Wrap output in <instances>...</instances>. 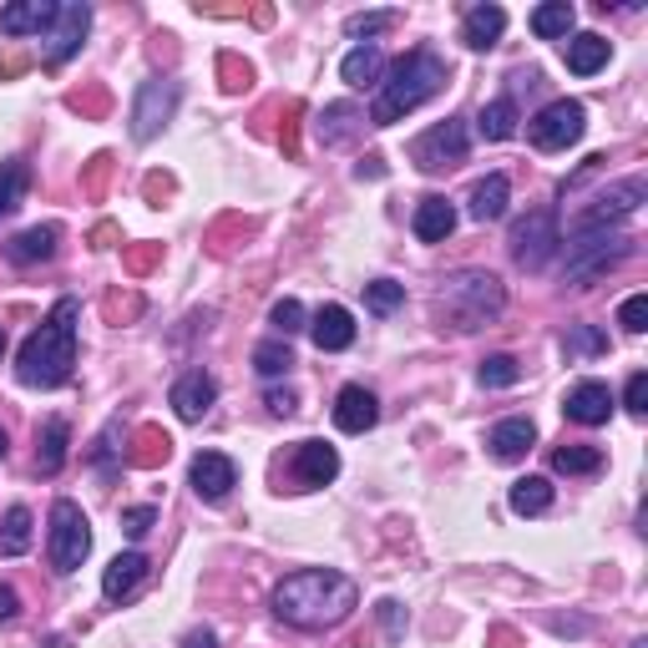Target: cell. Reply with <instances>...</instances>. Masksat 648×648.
Returning <instances> with one entry per match:
<instances>
[{
  "instance_id": "1",
  "label": "cell",
  "mask_w": 648,
  "mask_h": 648,
  "mask_svg": "<svg viewBox=\"0 0 648 648\" xmlns=\"http://www.w3.org/2000/svg\"><path fill=\"white\" fill-rule=\"evenodd\" d=\"M360 603L355 577L335 573V567H304V573H289L274 588V613L279 624L304 628V634H320V628L345 624Z\"/></svg>"
},
{
  "instance_id": "2",
  "label": "cell",
  "mask_w": 648,
  "mask_h": 648,
  "mask_svg": "<svg viewBox=\"0 0 648 648\" xmlns=\"http://www.w3.org/2000/svg\"><path fill=\"white\" fill-rule=\"evenodd\" d=\"M76 370V300H56V310L31 330V339L15 355V375L21 385H36V390H56L66 385Z\"/></svg>"
},
{
  "instance_id": "3",
  "label": "cell",
  "mask_w": 648,
  "mask_h": 648,
  "mask_svg": "<svg viewBox=\"0 0 648 648\" xmlns=\"http://www.w3.org/2000/svg\"><path fill=\"white\" fill-rule=\"evenodd\" d=\"M446 76H451L446 72V61L426 46L400 56L396 66L380 76V96H375V107H370V127H396L400 117L426 107L436 92H446Z\"/></svg>"
},
{
  "instance_id": "4",
  "label": "cell",
  "mask_w": 648,
  "mask_h": 648,
  "mask_svg": "<svg viewBox=\"0 0 648 648\" xmlns=\"http://www.w3.org/2000/svg\"><path fill=\"white\" fill-rule=\"evenodd\" d=\"M502 310H506L502 279L481 274V269H467V274L446 279V289H441V314L457 324V330H481V324H492Z\"/></svg>"
},
{
  "instance_id": "5",
  "label": "cell",
  "mask_w": 648,
  "mask_h": 648,
  "mask_svg": "<svg viewBox=\"0 0 648 648\" xmlns=\"http://www.w3.org/2000/svg\"><path fill=\"white\" fill-rule=\"evenodd\" d=\"M634 253V239L618 229H583L573 233V243H567V279L573 284H593L598 274H608V269H618Z\"/></svg>"
},
{
  "instance_id": "6",
  "label": "cell",
  "mask_w": 648,
  "mask_h": 648,
  "mask_svg": "<svg viewBox=\"0 0 648 648\" xmlns=\"http://www.w3.org/2000/svg\"><path fill=\"white\" fill-rule=\"evenodd\" d=\"M86 553H92L86 512L61 497V502L51 506V567H56V573H76V567L86 563Z\"/></svg>"
},
{
  "instance_id": "7",
  "label": "cell",
  "mask_w": 648,
  "mask_h": 648,
  "mask_svg": "<svg viewBox=\"0 0 648 648\" xmlns=\"http://www.w3.org/2000/svg\"><path fill=\"white\" fill-rule=\"evenodd\" d=\"M467 147H471V133L461 117H446L436 122L431 133H420L416 147H410V163H416L420 173H441V168H457V163H467Z\"/></svg>"
},
{
  "instance_id": "8",
  "label": "cell",
  "mask_w": 648,
  "mask_h": 648,
  "mask_svg": "<svg viewBox=\"0 0 648 648\" xmlns=\"http://www.w3.org/2000/svg\"><path fill=\"white\" fill-rule=\"evenodd\" d=\"M557 249H563V229H557L553 208H537L512 229V259L522 269H547Z\"/></svg>"
},
{
  "instance_id": "9",
  "label": "cell",
  "mask_w": 648,
  "mask_h": 648,
  "mask_svg": "<svg viewBox=\"0 0 648 648\" xmlns=\"http://www.w3.org/2000/svg\"><path fill=\"white\" fill-rule=\"evenodd\" d=\"M178 96H182V86L168 82V76H153V82L137 86V102H133V137L137 143H153V137L168 127L173 112H178Z\"/></svg>"
},
{
  "instance_id": "10",
  "label": "cell",
  "mask_w": 648,
  "mask_h": 648,
  "mask_svg": "<svg viewBox=\"0 0 648 648\" xmlns=\"http://www.w3.org/2000/svg\"><path fill=\"white\" fill-rule=\"evenodd\" d=\"M532 143L542 147V153H563V147H573L577 137L588 133V112H583V102H553V107H542L537 117H532Z\"/></svg>"
},
{
  "instance_id": "11",
  "label": "cell",
  "mask_w": 648,
  "mask_h": 648,
  "mask_svg": "<svg viewBox=\"0 0 648 648\" xmlns=\"http://www.w3.org/2000/svg\"><path fill=\"white\" fill-rule=\"evenodd\" d=\"M86 31H92V6H86V0H66V6H56V21H51L46 46H41V66L56 72L66 56H76L82 41H86Z\"/></svg>"
},
{
  "instance_id": "12",
  "label": "cell",
  "mask_w": 648,
  "mask_h": 648,
  "mask_svg": "<svg viewBox=\"0 0 648 648\" xmlns=\"http://www.w3.org/2000/svg\"><path fill=\"white\" fill-rule=\"evenodd\" d=\"M644 198H648L644 178H624V182H613L608 192H598V203L577 213L573 233H583V229H608V223H618V218L638 213V203H644Z\"/></svg>"
},
{
  "instance_id": "13",
  "label": "cell",
  "mask_w": 648,
  "mask_h": 648,
  "mask_svg": "<svg viewBox=\"0 0 648 648\" xmlns=\"http://www.w3.org/2000/svg\"><path fill=\"white\" fill-rule=\"evenodd\" d=\"M289 477H294L300 492H310V487H330V481L339 477L335 446L330 441H300L294 446V457H289Z\"/></svg>"
},
{
  "instance_id": "14",
  "label": "cell",
  "mask_w": 648,
  "mask_h": 648,
  "mask_svg": "<svg viewBox=\"0 0 648 648\" xmlns=\"http://www.w3.org/2000/svg\"><path fill=\"white\" fill-rule=\"evenodd\" d=\"M188 481H192V492L203 497V502H223V497L239 487V467H233L223 451H198L188 467Z\"/></svg>"
},
{
  "instance_id": "15",
  "label": "cell",
  "mask_w": 648,
  "mask_h": 648,
  "mask_svg": "<svg viewBox=\"0 0 648 648\" xmlns=\"http://www.w3.org/2000/svg\"><path fill=\"white\" fill-rule=\"evenodd\" d=\"M380 420V400H375V390H365V385H345L335 396V426L345 436H365Z\"/></svg>"
},
{
  "instance_id": "16",
  "label": "cell",
  "mask_w": 648,
  "mask_h": 648,
  "mask_svg": "<svg viewBox=\"0 0 648 648\" xmlns=\"http://www.w3.org/2000/svg\"><path fill=\"white\" fill-rule=\"evenodd\" d=\"M563 410H567V420H577V426H603V420L613 416V390L603 380H577L573 390H567Z\"/></svg>"
},
{
  "instance_id": "17",
  "label": "cell",
  "mask_w": 648,
  "mask_h": 648,
  "mask_svg": "<svg viewBox=\"0 0 648 648\" xmlns=\"http://www.w3.org/2000/svg\"><path fill=\"white\" fill-rule=\"evenodd\" d=\"M173 410H178L182 420H203L208 410H213V400H218V380L213 375H203V370H188L178 385H173Z\"/></svg>"
},
{
  "instance_id": "18",
  "label": "cell",
  "mask_w": 648,
  "mask_h": 648,
  "mask_svg": "<svg viewBox=\"0 0 648 648\" xmlns=\"http://www.w3.org/2000/svg\"><path fill=\"white\" fill-rule=\"evenodd\" d=\"M310 335H314V345H320L324 355H335V349H349V345H355V320H349L345 304H324V310L314 314Z\"/></svg>"
},
{
  "instance_id": "19",
  "label": "cell",
  "mask_w": 648,
  "mask_h": 648,
  "mask_svg": "<svg viewBox=\"0 0 648 648\" xmlns=\"http://www.w3.org/2000/svg\"><path fill=\"white\" fill-rule=\"evenodd\" d=\"M532 441H537V426H532L527 416H512V420H497L492 436H487V446H492L497 461H522L532 451Z\"/></svg>"
},
{
  "instance_id": "20",
  "label": "cell",
  "mask_w": 648,
  "mask_h": 648,
  "mask_svg": "<svg viewBox=\"0 0 648 648\" xmlns=\"http://www.w3.org/2000/svg\"><path fill=\"white\" fill-rule=\"evenodd\" d=\"M56 239H61V229L56 223H36V229H25V233H15L11 243H6V259L11 264H46V259H56Z\"/></svg>"
},
{
  "instance_id": "21",
  "label": "cell",
  "mask_w": 648,
  "mask_h": 648,
  "mask_svg": "<svg viewBox=\"0 0 648 648\" xmlns=\"http://www.w3.org/2000/svg\"><path fill=\"white\" fill-rule=\"evenodd\" d=\"M143 577H147V557L143 553H122L107 563V573H102V598L122 603V598H133L137 588H143Z\"/></svg>"
},
{
  "instance_id": "22",
  "label": "cell",
  "mask_w": 648,
  "mask_h": 648,
  "mask_svg": "<svg viewBox=\"0 0 648 648\" xmlns=\"http://www.w3.org/2000/svg\"><path fill=\"white\" fill-rule=\"evenodd\" d=\"M56 21V0H15L0 11V31L6 36H31V31H46Z\"/></svg>"
},
{
  "instance_id": "23",
  "label": "cell",
  "mask_w": 648,
  "mask_h": 648,
  "mask_svg": "<svg viewBox=\"0 0 648 648\" xmlns=\"http://www.w3.org/2000/svg\"><path fill=\"white\" fill-rule=\"evenodd\" d=\"M502 31H506L502 6H471L467 21H461V41H467L471 51H492L497 41H502Z\"/></svg>"
},
{
  "instance_id": "24",
  "label": "cell",
  "mask_w": 648,
  "mask_h": 648,
  "mask_svg": "<svg viewBox=\"0 0 648 648\" xmlns=\"http://www.w3.org/2000/svg\"><path fill=\"white\" fill-rule=\"evenodd\" d=\"M410 229H416L420 243H446L451 239V229H457V208L446 203V198H420Z\"/></svg>"
},
{
  "instance_id": "25",
  "label": "cell",
  "mask_w": 648,
  "mask_h": 648,
  "mask_svg": "<svg viewBox=\"0 0 648 648\" xmlns=\"http://www.w3.org/2000/svg\"><path fill=\"white\" fill-rule=\"evenodd\" d=\"M608 56H613V46L598 36V31H583V36L567 41V72H573V76L603 72V66H608Z\"/></svg>"
},
{
  "instance_id": "26",
  "label": "cell",
  "mask_w": 648,
  "mask_h": 648,
  "mask_svg": "<svg viewBox=\"0 0 648 648\" xmlns=\"http://www.w3.org/2000/svg\"><path fill=\"white\" fill-rule=\"evenodd\" d=\"M66 446H72V426L61 416H46V426H41V451H36L41 477H56V471L66 467Z\"/></svg>"
},
{
  "instance_id": "27",
  "label": "cell",
  "mask_w": 648,
  "mask_h": 648,
  "mask_svg": "<svg viewBox=\"0 0 648 648\" xmlns=\"http://www.w3.org/2000/svg\"><path fill=\"white\" fill-rule=\"evenodd\" d=\"M133 441H137V446H127V451H122V457H127V467L153 471V467H163V461L173 457V436L163 431V426H143Z\"/></svg>"
},
{
  "instance_id": "28",
  "label": "cell",
  "mask_w": 648,
  "mask_h": 648,
  "mask_svg": "<svg viewBox=\"0 0 648 648\" xmlns=\"http://www.w3.org/2000/svg\"><path fill=\"white\" fill-rule=\"evenodd\" d=\"M339 76H345L349 86H380V76H385V51L375 46V41L355 46L345 61H339Z\"/></svg>"
},
{
  "instance_id": "29",
  "label": "cell",
  "mask_w": 648,
  "mask_h": 648,
  "mask_svg": "<svg viewBox=\"0 0 648 648\" xmlns=\"http://www.w3.org/2000/svg\"><path fill=\"white\" fill-rule=\"evenodd\" d=\"M506 198H512V182H506L502 173L481 178L477 188H471V218H477V223H492V218H502L506 213Z\"/></svg>"
},
{
  "instance_id": "30",
  "label": "cell",
  "mask_w": 648,
  "mask_h": 648,
  "mask_svg": "<svg viewBox=\"0 0 648 648\" xmlns=\"http://www.w3.org/2000/svg\"><path fill=\"white\" fill-rule=\"evenodd\" d=\"M477 133L487 137V143H506V137L516 133V102H512V96H497V102H487V107H481Z\"/></svg>"
},
{
  "instance_id": "31",
  "label": "cell",
  "mask_w": 648,
  "mask_h": 648,
  "mask_svg": "<svg viewBox=\"0 0 648 648\" xmlns=\"http://www.w3.org/2000/svg\"><path fill=\"white\" fill-rule=\"evenodd\" d=\"M547 506H553V481H547V477L512 481V512L516 516H542Z\"/></svg>"
},
{
  "instance_id": "32",
  "label": "cell",
  "mask_w": 648,
  "mask_h": 648,
  "mask_svg": "<svg viewBox=\"0 0 648 648\" xmlns=\"http://www.w3.org/2000/svg\"><path fill=\"white\" fill-rule=\"evenodd\" d=\"M25 188H31V168H25V157H6V163H0V218L21 208Z\"/></svg>"
},
{
  "instance_id": "33",
  "label": "cell",
  "mask_w": 648,
  "mask_h": 648,
  "mask_svg": "<svg viewBox=\"0 0 648 648\" xmlns=\"http://www.w3.org/2000/svg\"><path fill=\"white\" fill-rule=\"evenodd\" d=\"M360 112L349 107V102H335V107H324V117H320V137H324V147H339V143H349V137L360 133Z\"/></svg>"
},
{
  "instance_id": "34",
  "label": "cell",
  "mask_w": 648,
  "mask_h": 648,
  "mask_svg": "<svg viewBox=\"0 0 648 648\" xmlns=\"http://www.w3.org/2000/svg\"><path fill=\"white\" fill-rule=\"evenodd\" d=\"M573 21H577V11L567 6V0H547V6H537V11H532V31H537L542 41L567 36V31H573Z\"/></svg>"
},
{
  "instance_id": "35",
  "label": "cell",
  "mask_w": 648,
  "mask_h": 648,
  "mask_svg": "<svg viewBox=\"0 0 648 648\" xmlns=\"http://www.w3.org/2000/svg\"><path fill=\"white\" fill-rule=\"evenodd\" d=\"M553 471H563V477H593V471H603V451L598 446H557Z\"/></svg>"
},
{
  "instance_id": "36",
  "label": "cell",
  "mask_w": 648,
  "mask_h": 648,
  "mask_svg": "<svg viewBox=\"0 0 648 648\" xmlns=\"http://www.w3.org/2000/svg\"><path fill=\"white\" fill-rule=\"evenodd\" d=\"M25 547H31V512H25V506H11L6 522H0V553L21 557Z\"/></svg>"
},
{
  "instance_id": "37",
  "label": "cell",
  "mask_w": 648,
  "mask_h": 648,
  "mask_svg": "<svg viewBox=\"0 0 648 648\" xmlns=\"http://www.w3.org/2000/svg\"><path fill=\"white\" fill-rule=\"evenodd\" d=\"M253 370L264 375V380H279V375L294 370V349L284 339H264V345L253 349Z\"/></svg>"
},
{
  "instance_id": "38",
  "label": "cell",
  "mask_w": 648,
  "mask_h": 648,
  "mask_svg": "<svg viewBox=\"0 0 648 648\" xmlns=\"http://www.w3.org/2000/svg\"><path fill=\"white\" fill-rule=\"evenodd\" d=\"M563 349H567V360H593V355H603V349H608V335H603V330H593V324H573V330H567V339H563Z\"/></svg>"
},
{
  "instance_id": "39",
  "label": "cell",
  "mask_w": 648,
  "mask_h": 648,
  "mask_svg": "<svg viewBox=\"0 0 648 648\" xmlns=\"http://www.w3.org/2000/svg\"><path fill=\"white\" fill-rule=\"evenodd\" d=\"M522 380V365L512 360V355H487L481 360V385L487 390H506V385H516Z\"/></svg>"
},
{
  "instance_id": "40",
  "label": "cell",
  "mask_w": 648,
  "mask_h": 648,
  "mask_svg": "<svg viewBox=\"0 0 648 648\" xmlns=\"http://www.w3.org/2000/svg\"><path fill=\"white\" fill-rule=\"evenodd\" d=\"M365 304H370L375 314H396L400 304H406V284H396V279H375V284H365Z\"/></svg>"
},
{
  "instance_id": "41",
  "label": "cell",
  "mask_w": 648,
  "mask_h": 648,
  "mask_svg": "<svg viewBox=\"0 0 648 648\" xmlns=\"http://www.w3.org/2000/svg\"><path fill=\"white\" fill-rule=\"evenodd\" d=\"M396 21H400V11H365V15H349L345 31L349 36H380V31H390Z\"/></svg>"
},
{
  "instance_id": "42",
  "label": "cell",
  "mask_w": 648,
  "mask_h": 648,
  "mask_svg": "<svg viewBox=\"0 0 648 648\" xmlns=\"http://www.w3.org/2000/svg\"><path fill=\"white\" fill-rule=\"evenodd\" d=\"M269 324H274L284 339H289V335H300V330H304V304H300V300H279L274 310H269Z\"/></svg>"
},
{
  "instance_id": "43",
  "label": "cell",
  "mask_w": 648,
  "mask_h": 648,
  "mask_svg": "<svg viewBox=\"0 0 648 648\" xmlns=\"http://www.w3.org/2000/svg\"><path fill=\"white\" fill-rule=\"evenodd\" d=\"M218 72H223V92H249V82H253L249 61H239L233 51H223V56H218Z\"/></svg>"
},
{
  "instance_id": "44",
  "label": "cell",
  "mask_w": 648,
  "mask_h": 648,
  "mask_svg": "<svg viewBox=\"0 0 648 648\" xmlns=\"http://www.w3.org/2000/svg\"><path fill=\"white\" fill-rule=\"evenodd\" d=\"M618 324H624L628 335H644L648 330V294H628V300L618 304Z\"/></svg>"
},
{
  "instance_id": "45",
  "label": "cell",
  "mask_w": 648,
  "mask_h": 648,
  "mask_svg": "<svg viewBox=\"0 0 648 648\" xmlns=\"http://www.w3.org/2000/svg\"><path fill=\"white\" fill-rule=\"evenodd\" d=\"M153 527H157V506H127L122 512V532L127 537H147Z\"/></svg>"
},
{
  "instance_id": "46",
  "label": "cell",
  "mask_w": 648,
  "mask_h": 648,
  "mask_svg": "<svg viewBox=\"0 0 648 648\" xmlns=\"http://www.w3.org/2000/svg\"><path fill=\"white\" fill-rule=\"evenodd\" d=\"M375 613H380V628H385V638L396 644V638L406 634V608H400L396 598H380V603H375Z\"/></svg>"
},
{
  "instance_id": "47",
  "label": "cell",
  "mask_w": 648,
  "mask_h": 648,
  "mask_svg": "<svg viewBox=\"0 0 648 648\" xmlns=\"http://www.w3.org/2000/svg\"><path fill=\"white\" fill-rule=\"evenodd\" d=\"M624 406H628V410H634V416H644V410H648V375H644V370H634V375H628Z\"/></svg>"
},
{
  "instance_id": "48",
  "label": "cell",
  "mask_w": 648,
  "mask_h": 648,
  "mask_svg": "<svg viewBox=\"0 0 648 648\" xmlns=\"http://www.w3.org/2000/svg\"><path fill=\"white\" fill-rule=\"evenodd\" d=\"M102 310H107V320H112V324H122V320H133V314L143 310V300H137V294H127V300H122V294H112V300L102 304Z\"/></svg>"
},
{
  "instance_id": "49",
  "label": "cell",
  "mask_w": 648,
  "mask_h": 648,
  "mask_svg": "<svg viewBox=\"0 0 648 648\" xmlns=\"http://www.w3.org/2000/svg\"><path fill=\"white\" fill-rule=\"evenodd\" d=\"M66 102H72L76 112H92V117H102V112H107V92H72Z\"/></svg>"
},
{
  "instance_id": "50",
  "label": "cell",
  "mask_w": 648,
  "mask_h": 648,
  "mask_svg": "<svg viewBox=\"0 0 648 648\" xmlns=\"http://www.w3.org/2000/svg\"><path fill=\"white\" fill-rule=\"evenodd\" d=\"M143 188H147V203H153V208H163V198L173 192V178H168V173H147V182H143Z\"/></svg>"
},
{
  "instance_id": "51",
  "label": "cell",
  "mask_w": 648,
  "mask_h": 648,
  "mask_svg": "<svg viewBox=\"0 0 648 648\" xmlns=\"http://www.w3.org/2000/svg\"><path fill=\"white\" fill-rule=\"evenodd\" d=\"M107 173H112V153H96V157H92V173H86V192H102Z\"/></svg>"
},
{
  "instance_id": "52",
  "label": "cell",
  "mask_w": 648,
  "mask_h": 648,
  "mask_svg": "<svg viewBox=\"0 0 648 648\" xmlns=\"http://www.w3.org/2000/svg\"><path fill=\"white\" fill-rule=\"evenodd\" d=\"M264 406L274 410V416H294V406H300V396H294V390H289V385H284V390H269V396H264Z\"/></svg>"
},
{
  "instance_id": "53",
  "label": "cell",
  "mask_w": 648,
  "mask_h": 648,
  "mask_svg": "<svg viewBox=\"0 0 648 648\" xmlns=\"http://www.w3.org/2000/svg\"><path fill=\"white\" fill-rule=\"evenodd\" d=\"M153 264H157V243H147V249H133V253H127V269H133V274H147Z\"/></svg>"
},
{
  "instance_id": "54",
  "label": "cell",
  "mask_w": 648,
  "mask_h": 648,
  "mask_svg": "<svg viewBox=\"0 0 648 648\" xmlns=\"http://www.w3.org/2000/svg\"><path fill=\"white\" fill-rule=\"evenodd\" d=\"M15 613H21V598H15V588L0 583V624H15Z\"/></svg>"
},
{
  "instance_id": "55",
  "label": "cell",
  "mask_w": 648,
  "mask_h": 648,
  "mask_svg": "<svg viewBox=\"0 0 648 648\" xmlns=\"http://www.w3.org/2000/svg\"><path fill=\"white\" fill-rule=\"evenodd\" d=\"M182 648H218V634H208V628H192V634L182 638Z\"/></svg>"
},
{
  "instance_id": "56",
  "label": "cell",
  "mask_w": 648,
  "mask_h": 648,
  "mask_svg": "<svg viewBox=\"0 0 648 648\" xmlns=\"http://www.w3.org/2000/svg\"><path fill=\"white\" fill-rule=\"evenodd\" d=\"M92 243H96V249H112V243H117V223H96Z\"/></svg>"
},
{
  "instance_id": "57",
  "label": "cell",
  "mask_w": 648,
  "mask_h": 648,
  "mask_svg": "<svg viewBox=\"0 0 648 648\" xmlns=\"http://www.w3.org/2000/svg\"><path fill=\"white\" fill-rule=\"evenodd\" d=\"M380 157H365V163H360V178H380Z\"/></svg>"
},
{
  "instance_id": "58",
  "label": "cell",
  "mask_w": 648,
  "mask_h": 648,
  "mask_svg": "<svg viewBox=\"0 0 648 648\" xmlns=\"http://www.w3.org/2000/svg\"><path fill=\"white\" fill-rule=\"evenodd\" d=\"M21 66H25L21 56H6V61H0V76H15V72H21Z\"/></svg>"
},
{
  "instance_id": "59",
  "label": "cell",
  "mask_w": 648,
  "mask_h": 648,
  "mask_svg": "<svg viewBox=\"0 0 648 648\" xmlns=\"http://www.w3.org/2000/svg\"><path fill=\"white\" fill-rule=\"evenodd\" d=\"M6 451H11V436H6V426H0V461H6Z\"/></svg>"
},
{
  "instance_id": "60",
  "label": "cell",
  "mask_w": 648,
  "mask_h": 648,
  "mask_svg": "<svg viewBox=\"0 0 648 648\" xmlns=\"http://www.w3.org/2000/svg\"><path fill=\"white\" fill-rule=\"evenodd\" d=\"M0 355H6V330H0Z\"/></svg>"
},
{
  "instance_id": "61",
  "label": "cell",
  "mask_w": 648,
  "mask_h": 648,
  "mask_svg": "<svg viewBox=\"0 0 648 648\" xmlns=\"http://www.w3.org/2000/svg\"><path fill=\"white\" fill-rule=\"evenodd\" d=\"M634 648H648V644H644V638H638V644H634Z\"/></svg>"
}]
</instances>
